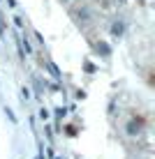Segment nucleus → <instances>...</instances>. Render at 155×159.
<instances>
[{
  "label": "nucleus",
  "instance_id": "20e7f679",
  "mask_svg": "<svg viewBox=\"0 0 155 159\" xmlns=\"http://www.w3.org/2000/svg\"><path fill=\"white\" fill-rule=\"evenodd\" d=\"M114 32H116V35H118V32H123V25H120V23H116V25H114Z\"/></svg>",
  "mask_w": 155,
  "mask_h": 159
},
{
  "label": "nucleus",
  "instance_id": "7ed1b4c3",
  "mask_svg": "<svg viewBox=\"0 0 155 159\" xmlns=\"http://www.w3.org/2000/svg\"><path fill=\"white\" fill-rule=\"evenodd\" d=\"M49 69H51V74H53V76H60V72L56 69V65H49Z\"/></svg>",
  "mask_w": 155,
  "mask_h": 159
},
{
  "label": "nucleus",
  "instance_id": "f03ea898",
  "mask_svg": "<svg viewBox=\"0 0 155 159\" xmlns=\"http://www.w3.org/2000/svg\"><path fill=\"white\" fill-rule=\"evenodd\" d=\"M97 51H102V56H109V46L107 44H97Z\"/></svg>",
  "mask_w": 155,
  "mask_h": 159
},
{
  "label": "nucleus",
  "instance_id": "f257e3e1",
  "mask_svg": "<svg viewBox=\"0 0 155 159\" xmlns=\"http://www.w3.org/2000/svg\"><path fill=\"white\" fill-rule=\"evenodd\" d=\"M141 131V122L139 120H132L130 125H127V134H139Z\"/></svg>",
  "mask_w": 155,
  "mask_h": 159
}]
</instances>
